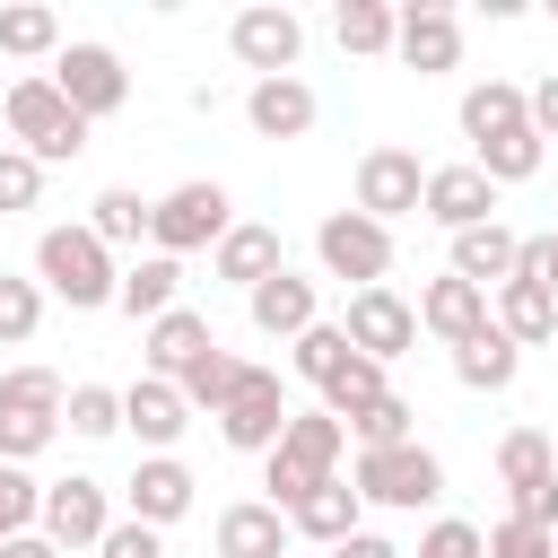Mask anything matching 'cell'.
Listing matches in <instances>:
<instances>
[{"label":"cell","instance_id":"cell-6","mask_svg":"<svg viewBox=\"0 0 558 558\" xmlns=\"http://www.w3.org/2000/svg\"><path fill=\"white\" fill-rule=\"evenodd\" d=\"M314 253H323V270H331V279L384 288V270H392V227H384V218H366V209H331V218L314 227Z\"/></svg>","mask_w":558,"mask_h":558},{"label":"cell","instance_id":"cell-53","mask_svg":"<svg viewBox=\"0 0 558 558\" xmlns=\"http://www.w3.org/2000/svg\"><path fill=\"white\" fill-rule=\"evenodd\" d=\"M549 17H558V0H549Z\"/></svg>","mask_w":558,"mask_h":558},{"label":"cell","instance_id":"cell-16","mask_svg":"<svg viewBox=\"0 0 558 558\" xmlns=\"http://www.w3.org/2000/svg\"><path fill=\"white\" fill-rule=\"evenodd\" d=\"M244 314H253L262 340H305V331L323 323V296H314L305 270H279V279H262V288L244 296Z\"/></svg>","mask_w":558,"mask_h":558},{"label":"cell","instance_id":"cell-1","mask_svg":"<svg viewBox=\"0 0 558 558\" xmlns=\"http://www.w3.org/2000/svg\"><path fill=\"white\" fill-rule=\"evenodd\" d=\"M35 288L61 296L70 314H96V305H113L122 262H113V244H105L87 218H78V227H44V235H35Z\"/></svg>","mask_w":558,"mask_h":558},{"label":"cell","instance_id":"cell-52","mask_svg":"<svg viewBox=\"0 0 558 558\" xmlns=\"http://www.w3.org/2000/svg\"><path fill=\"white\" fill-rule=\"evenodd\" d=\"M549 453H558V427H549Z\"/></svg>","mask_w":558,"mask_h":558},{"label":"cell","instance_id":"cell-32","mask_svg":"<svg viewBox=\"0 0 558 558\" xmlns=\"http://www.w3.org/2000/svg\"><path fill=\"white\" fill-rule=\"evenodd\" d=\"M87 227H96V235L122 253V244H140V235L157 227V201H140L131 183H113V192H96V201H87Z\"/></svg>","mask_w":558,"mask_h":558},{"label":"cell","instance_id":"cell-41","mask_svg":"<svg viewBox=\"0 0 558 558\" xmlns=\"http://www.w3.org/2000/svg\"><path fill=\"white\" fill-rule=\"evenodd\" d=\"M44 523V488L17 471V462H0V549L17 541V532H35Z\"/></svg>","mask_w":558,"mask_h":558},{"label":"cell","instance_id":"cell-7","mask_svg":"<svg viewBox=\"0 0 558 558\" xmlns=\"http://www.w3.org/2000/svg\"><path fill=\"white\" fill-rule=\"evenodd\" d=\"M227 44H235V61H244L253 78H296V52H305V17H296V9H279V0H253V9H235Z\"/></svg>","mask_w":558,"mask_h":558},{"label":"cell","instance_id":"cell-12","mask_svg":"<svg viewBox=\"0 0 558 558\" xmlns=\"http://www.w3.org/2000/svg\"><path fill=\"white\" fill-rule=\"evenodd\" d=\"M418 201H427V166H418L410 148H392V140H384V148H366V157H357V209H366V218H384V227H392V218H410Z\"/></svg>","mask_w":558,"mask_h":558},{"label":"cell","instance_id":"cell-15","mask_svg":"<svg viewBox=\"0 0 558 558\" xmlns=\"http://www.w3.org/2000/svg\"><path fill=\"white\" fill-rule=\"evenodd\" d=\"M418 78H436V70H453L462 61V17L445 9V0H401V44H392Z\"/></svg>","mask_w":558,"mask_h":558},{"label":"cell","instance_id":"cell-27","mask_svg":"<svg viewBox=\"0 0 558 558\" xmlns=\"http://www.w3.org/2000/svg\"><path fill=\"white\" fill-rule=\"evenodd\" d=\"M488 314H497V331H506L514 349H541V340H558V296H541L532 279H506V288L488 296Z\"/></svg>","mask_w":558,"mask_h":558},{"label":"cell","instance_id":"cell-24","mask_svg":"<svg viewBox=\"0 0 558 558\" xmlns=\"http://www.w3.org/2000/svg\"><path fill=\"white\" fill-rule=\"evenodd\" d=\"M201 349H218V331H209V314H192V305H174V314H157L148 323V340H140V357H148V375H183Z\"/></svg>","mask_w":558,"mask_h":558},{"label":"cell","instance_id":"cell-35","mask_svg":"<svg viewBox=\"0 0 558 558\" xmlns=\"http://www.w3.org/2000/svg\"><path fill=\"white\" fill-rule=\"evenodd\" d=\"M541 471H558L549 427H506V436H497V480H506V488H523V480H541Z\"/></svg>","mask_w":558,"mask_h":558},{"label":"cell","instance_id":"cell-37","mask_svg":"<svg viewBox=\"0 0 558 558\" xmlns=\"http://www.w3.org/2000/svg\"><path fill=\"white\" fill-rule=\"evenodd\" d=\"M288 349H296V375H305V384H314V392H323V384H331V375H340V366H349V357H357V349H349V331H340V323H314V331H305V340H288Z\"/></svg>","mask_w":558,"mask_h":558},{"label":"cell","instance_id":"cell-13","mask_svg":"<svg viewBox=\"0 0 558 558\" xmlns=\"http://www.w3.org/2000/svg\"><path fill=\"white\" fill-rule=\"evenodd\" d=\"M192 471L174 462V453H140V471L122 480V506H131V523H148V532H166V523H183L192 514Z\"/></svg>","mask_w":558,"mask_h":558},{"label":"cell","instance_id":"cell-49","mask_svg":"<svg viewBox=\"0 0 558 558\" xmlns=\"http://www.w3.org/2000/svg\"><path fill=\"white\" fill-rule=\"evenodd\" d=\"M532 131H541V140H558V70L532 87Z\"/></svg>","mask_w":558,"mask_h":558},{"label":"cell","instance_id":"cell-48","mask_svg":"<svg viewBox=\"0 0 558 558\" xmlns=\"http://www.w3.org/2000/svg\"><path fill=\"white\" fill-rule=\"evenodd\" d=\"M96 558H166V549H157V532H148V523H131V514H122V523L96 541Z\"/></svg>","mask_w":558,"mask_h":558},{"label":"cell","instance_id":"cell-28","mask_svg":"<svg viewBox=\"0 0 558 558\" xmlns=\"http://www.w3.org/2000/svg\"><path fill=\"white\" fill-rule=\"evenodd\" d=\"M453 375H462V392H506V384L523 375V349L488 323L480 340H462V349H453Z\"/></svg>","mask_w":558,"mask_h":558},{"label":"cell","instance_id":"cell-18","mask_svg":"<svg viewBox=\"0 0 558 558\" xmlns=\"http://www.w3.org/2000/svg\"><path fill=\"white\" fill-rule=\"evenodd\" d=\"M288 270V253H279V227H253V218H235L227 235H218V253H209V279H227V288H262V279H279Z\"/></svg>","mask_w":558,"mask_h":558},{"label":"cell","instance_id":"cell-50","mask_svg":"<svg viewBox=\"0 0 558 558\" xmlns=\"http://www.w3.org/2000/svg\"><path fill=\"white\" fill-rule=\"evenodd\" d=\"M331 558H410V549H392V541H384V532H349V541H340V549H331Z\"/></svg>","mask_w":558,"mask_h":558},{"label":"cell","instance_id":"cell-29","mask_svg":"<svg viewBox=\"0 0 558 558\" xmlns=\"http://www.w3.org/2000/svg\"><path fill=\"white\" fill-rule=\"evenodd\" d=\"M331 35H340V52H392L401 44V9L392 0H340Z\"/></svg>","mask_w":558,"mask_h":558},{"label":"cell","instance_id":"cell-8","mask_svg":"<svg viewBox=\"0 0 558 558\" xmlns=\"http://www.w3.org/2000/svg\"><path fill=\"white\" fill-rule=\"evenodd\" d=\"M52 87H61V96H70V113H87V122H105V113H122V105H131V70H122V52H113V44H61Z\"/></svg>","mask_w":558,"mask_h":558},{"label":"cell","instance_id":"cell-9","mask_svg":"<svg viewBox=\"0 0 558 558\" xmlns=\"http://www.w3.org/2000/svg\"><path fill=\"white\" fill-rule=\"evenodd\" d=\"M288 392H279V375L270 366H244V384H235V401L218 410V436L235 445V453H279V436H288Z\"/></svg>","mask_w":558,"mask_h":558},{"label":"cell","instance_id":"cell-25","mask_svg":"<svg viewBox=\"0 0 558 558\" xmlns=\"http://www.w3.org/2000/svg\"><path fill=\"white\" fill-rule=\"evenodd\" d=\"M357 514H366V497H357V488H349V480H323V488H314V497H305V506H296V514H288V523H296V532H305V541H314V549H323V558H331V549H340V541H349V532H366V523H357Z\"/></svg>","mask_w":558,"mask_h":558},{"label":"cell","instance_id":"cell-36","mask_svg":"<svg viewBox=\"0 0 558 558\" xmlns=\"http://www.w3.org/2000/svg\"><path fill=\"white\" fill-rule=\"evenodd\" d=\"M0 410H44V418H61V410H70V384H61L52 366H9V375H0Z\"/></svg>","mask_w":558,"mask_h":558},{"label":"cell","instance_id":"cell-30","mask_svg":"<svg viewBox=\"0 0 558 558\" xmlns=\"http://www.w3.org/2000/svg\"><path fill=\"white\" fill-rule=\"evenodd\" d=\"M541 157H549V140H541L532 122H523V131H497V140H480V148H471V166H480L488 183H532V174H541Z\"/></svg>","mask_w":558,"mask_h":558},{"label":"cell","instance_id":"cell-2","mask_svg":"<svg viewBox=\"0 0 558 558\" xmlns=\"http://www.w3.org/2000/svg\"><path fill=\"white\" fill-rule=\"evenodd\" d=\"M340 453H349V427H340L331 410H296L288 436H279V453H262V488H270V506L296 514L323 480H340Z\"/></svg>","mask_w":558,"mask_h":558},{"label":"cell","instance_id":"cell-19","mask_svg":"<svg viewBox=\"0 0 558 558\" xmlns=\"http://www.w3.org/2000/svg\"><path fill=\"white\" fill-rule=\"evenodd\" d=\"M122 427H131L148 453H174V436L192 427V401H183L166 375H140V384L122 392Z\"/></svg>","mask_w":558,"mask_h":558},{"label":"cell","instance_id":"cell-20","mask_svg":"<svg viewBox=\"0 0 558 558\" xmlns=\"http://www.w3.org/2000/svg\"><path fill=\"white\" fill-rule=\"evenodd\" d=\"M288 541H296V523L270 497H235L218 514V558H288Z\"/></svg>","mask_w":558,"mask_h":558},{"label":"cell","instance_id":"cell-22","mask_svg":"<svg viewBox=\"0 0 558 558\" xmlns=\"http://www.w3.org/2000/svg\"><path fill=\"white\" fill-rule=\"evenodd\" d=\"M514 262H523V235L497 227V218L471 227V235H453V279H471V288H488V296L514 279Z\"/></svg>","mask_w":558,"mask_h":558},{"label":"cell","instance_id":"cell-45","mask_svg":"<svg viewBox=\"0 0 558 558\" xmlns=\"http://www.w3.org/2000/svg\"><path fill=\"white\" fill-rule=\"evenodd\" d=\"M506 514H514V523H532V532H558V471H541V480L506 488Z\"/></svg>","mask_w":558,"mask_h":558},{"label":"cell","instance_id":"cell-31","mask_svg":"<svg viewBox=\"0 0 558 558\" xmlns=\"http://www.w3.org/2000/svg\"><path fill=\"white\" fill-rule=\"evenodd\" d=\"M0 52H9V61H61V17H52L44 0L0 9Z\"/></svg>","mask_w":558,"mask_h":558},{"label":"cell","instance_id":"cell-21","mask_svg":"<svg viewBox=\"0 0 558 558\" xmlns=\"http://www.w3.org/2000/svg\"><path fill=\"white\" fill-rule=\"evenodd\" d=\"M314 113H323V105H314L305 78H253V87H244V122H253L262 140H305Z\"/></svg>","mask_w":558,"mask_h":558},{"label":"cell","instance_id":"cell-51","mask_svg":"<svg viewBox=\"0 0 558 558\" xmlns=\"http://www.w3.org/2000/svg\"><path fill=\"white\" fill-rule=\"evenodd\" d=\"M0 558H61V549H52V541H44V532H17V541H9V549H0Z\"/></svg>","mask_w":558,"mask_h":558},{"label":"cell","instance_id":"cell-40","mask_svg":"<svg viewBox=\"0 0 558 558\" xmlns=\"http://www.w3.org/2000/svg\"><path fill=\"white\" fill-rule=\"evenodd\" d=\"M35 323H44V288H35V279H17V270H0V349L35 340Z\"/></svg>","mask_w":558,"mask_h":558},{"label":"cell","instance_id":"cell-11","mask_svg":"<svg viewBox=\"0 0 558 558\" xmlns=\"http://www.w3.org/2000/svg\"><path fill=\"white\" fill-rule=\"evenodd\" d=\"M340 331H349V349H357V357L392 366V357L418 340V305H410V296H392V288H349V314H340Z\"/></svg>","mask_w":558,"mask_h":558},{"label":"cell","instance_id":"cell-23","mask_svg":"<svg viewBox=\"0 0 558 558\" xmlns=\"http://www.w3.org/2000/svg\"><path fill=\"white\" fill-rule=\"evenodd\" d=\"M113 305H122L131 323H157V314H174V305H183V262H174V253H140V262L122 270Z\"/></svg>","mask_w":558,"mask_h":558},{"label":"cell","instance_id":"cell-46","mask_svg":"<svg viewBox=\"0 0 558 558\" xmlns=\"http://www.w3.org/2000/svg\"><path fill=\"white\" fill-rule=\"evenodd\" d=\"M488 558H558V532H532V523L506 514V523L488 532Z\"/></svg>","mask_w":558,"mask_h":558},{"label":"cell","instance_id":"cell-14","mask_svg":"<svg viewBox=\"0 0 558 558\" xmlns=\"http://www.w3.org/2000/svg\"><path fill=\"white\" fill-rule=\"evenodd\" d=\"M445 235H471V227H488L497 218V183L480 174V166H427V201H418Z\"/></svg>","mask_w":558,"mask_h":558},{"label":"cell","instance_id":"cell-10","mask_svg":"<svg viewBox=\"0 0 558 558\" xmlns=\"http://www.w3.org/2000/svg\"><path fill=\"white\" fill-rule=\"evenodd\" d=\"M61 558L70 549H96L105 532H113V497H105V480H87V471H70V480H52L44 488V523H35Z\"/></svg>","mask_w":558,"mask_h":558},{"label":"cell","instance_id":"cell-17","mask_svg":"<svg viewBox=\"0 0 558 558\" xmlns=\"http://www.w3.org/2000/svg\"><path fill=\"white\" fill-rule=\"evenodd\" d=\"M488 323H497V314H488V288H471V279H453V270L418 288V331H436L445 349H462V340H480Z\"/></svg>","mask_w":558,"mask_h":558},{"label":"cell","instance_id":"cell-39","mask_svg":"<svg viewBox=\"0 0 558 558\" xmlns=\"http://www.w3.org/2000/svg\"><path fill=\"white\" fill-rule=\"evenodd\" d=\"M410 418H418V410H410L401 392H384L375 410L349 418V436H357V453H384V445H410Z\"/></svg>","mask_w":558,"mask_h":558},{"label":"cell","instance_id":"cell-42","mask_svg":"<svg viewBox=\"0 0 558 558\" xmlns=\"http://www.w3.org/2000/svg\"><path fill=\"white\" fill-rule=\"evenodd\" d=\"M35 201H44V166H35L26 148H9V140H0V218H26Z\"/></svg>","mask_w":558,"mask_h":558},{"label":"cell","instance_id":"cell-43","mask_svg":"<svg viewBox=\"0 0 558 558\" xmlns=\"http://www.w3.org/2000/svg\"><path fill=\"white\" fill-rule=\"evenodd\" d=\"M52 436H61V418H44V410H0V462H35Z\"/></svg>","mask_w":558,"mask_h":558},{"label":"cell","instance_id":"cell-3","mask_svg":"<svg viewBox=\"0 0 558 558\" xmlns=\"http://www.w3.org/2000/svg\"><path fill=\"white\" fill-rule=\"evenodd\" d=\"M0 113H9V148H26L35 166L78 157V148H87V131H96L87 113H70V96L52 87V70H26V78L9 87V105H0Z\"/></svg>","mask_w":558,"mask_h":558},{"label":"cell","instance_id":"cell-47","mask_svg":"<svg viewBox=\"0 0 558 558\" xmlns=\"http://www.w3.org/2000/svg\"><path fill=\"white\" fill-rule=\"evenodd\" d=\"M514 279H532L541 296H558V227H549V235H523V262H514Z\"/></svg>","mask_w":558,"mask_h":558},{"label":"cell","instance_id":"cell-38","mask_svg":"<svg viewBox=\"0 0 558 558\" xmlns=\"http://www.w3.org/2000/svg\"><path fill=\"white\" fill-rule=\"evenodd\" d=\"M61 427H70V436H122V392H113V384H70Z\"/></svg>","mask_w":558,"mask_h":558},{"label":"cell","instance_id":"cell-44","mask_svg":"<svg viewBox=\"0 0 558 558\" xmlns=\"http://www.w3.org/2000/svg\"><path fill=\"white\" fill-rule=\"evenodd\" d=\"M418 558H488V532L462 523V514H436V523L418 532Z\"/></svg>","mask_w":558,"mask_h":558},{"label":"cell","instance_id":"cell-34","mask_svg":"<svg viewBox=\"0 0 558 558\" xmlns=\"http://www.w3.org/2000/svg\"><path fill=\"white\" fill-rule=\"evenodd\" d=\"M384 392H392V384H384V366H375V357H349V366H340V375L323 384V410H331V418L349 427V418H357V410H375Z\"/></svg>","mask_w":558,"mask_h":558},{"label":"cell","instance_id":"cell-33","mask_svg":"<svg viewBox=\"0 0 558 558\" xmlns=\"http://www.w3.org/2000/svg\"><path fill=\"white\" fill-rule=\"evenodd\" d=\"M235 384H244V357H227V349H201V357L174 375V392H183L192 410H209V418L235 401Z\"/></svg>","mask_w":558,"mask_h":558},{"label":"cell","instance_id":"cell-5","mask_svg":"<svg viewBox=\"0 0 558 558\" xmlns=\"http://www.w3.org/2000/svg\"><path fill=\"white\" fill-rule=\"evenodd\" d=\"M227 227H235V201H227V183H174V192L157 201V227H148V244L183 262V253H201V244L218 253V235H227Z\"/></svg>","mask_w":558,"mask_h":558},{"label":"cell","instance_id":"cell-26","mask_svg":"<svg viewBox=\"0 0 558 558\" xmlns=\"http://www.w3.org/2000/svg\"><path fill=\"white\" fill-rule=\"evenodd\" d=\"M532 122V96L514 87V78H480V87H462V140L480 148V140H497V131H523Z\"/></svg>","mask_w":558,"mask_h":558},{"label":"cell","instance_id":"cell-4","mask_svg":"<svg viewBox=\"0 0 558 558\" xmlns=\"http://www.w3.org/2000/svg\"><path fill=\"white\" fill-rule=\"evenodd\" d=\"M349 488L366 497V506H392V514H418V506H436L445 497V462L410 436V445H384V453H357L349 462Z\"/></svg>","mask_w":558,"mask_h":558}]
</instances>
